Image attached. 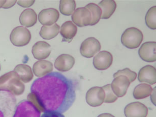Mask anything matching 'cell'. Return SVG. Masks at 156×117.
I'll use <instances>...</instances> for the list:
<instances>
[{"label":"cell","instance_id":"cell-1","mask_svg":"<svg viewBox=\"0 0 156 117\" xmlns=\"http://www.w3.org/2000/svg\"><path fill=\"white\" fill-rule=\"evenodd\" d=\"M76 86L73 80L58 72L47 74L34 80L28 100L41 112L67 111L76 99Z\"/></svg>","mask_w":156,"mask_h":117},{"label":"cell","instance_id":"cell-2","mask_svg":"<svg viewBox=\"0 0 156 117\" xmlns=\"http://www.w3.org/2000/svg\"><path fill=\"white\" fill-rule=\"evenodd\" d=\"M0 90L8 91L14 95L19 96L23 94L25 86L17 74L12 71L0 77Z\"/></svg>","mask_w":156,"mask_h":117},{"label":"cell","instance_id":"cell-3","mask_svg":"<svg viewBox=\"0 0 156 117\" xmlns=\"http://www.w3.org/2000/svg\"><path fill=\"white\" fill-rule=\"evenodd\" d=\"M16 106V99L14 95L0 90V117H13Z\"/></svg>","mask_w":156,"mask_h":117},{"label":"cell","instance_id":"cell-4","mask_svg":"<svg viewBox=\"0 0 156 117\" xmlns=\"http://www.w3.org/2000/svg\"><path fill=\"white\" fill-rule=\"evenodd\" d=\"M144 39L142 32L134 27L128 28L121 37V42L124 46L129 49L138 48Z\"/></svg>","mask_w":156,"mask_h":117},{"label":"cell","instance_id":"cell-5","mask_svg":"<svg viewBox=\"0 0 156 117\" xmlns=\"http://www.w3.org/2000/svg\"><path fill=\"white\" fill-rule=\"evenodd\" d=\"M41 112L28 100L20 102L16 107L13 117H40Z\"/></svg>","mask_w":156,"mask_h":117},{"label":"cell","instance_id":"cell-6","mask_svg":"<svg viewBox=\"0 0 156 117\" xmlns=\"http://www.w3.org/2000/svg\"><path fill=\"white\" fill-rule=\"evenodd\" d=\"M31 39V33L27 28L19 26L11 32L10 39L11 43L16 46H23L29 43Z\"/></svg>","mask_w":156,"mask_h":117},{"label":"cell","instance_id":"cell-7","mask_svg":"<svg viewBox=\"0 0 156 117\" xmlns=\"http://www.w3.org/2000/svg\"><path fill=\"white\" fill-rule=\"evenodd\" d=\"M101 48V44L97 39L89 37L81 43L80 52L83 57L90 58L99 52Z\"/></svg>","mask_w":156,"mask_h":117},{"label":"cell","instance_id":"cell-8","mask_svg":"<svg viewBox=\"0 0 156 117\" xmlns=\"http://www.w3.org/2000/svg\"><path fill=\"white\" fill-rule=\"evenodd\" d=\"M86 101L92 107L100 106L104 102L105 92L102 88L95 87L90 88L86 94Z\"/></svg>","mask_w":156,"mask_h":117},{"label":"cell","instance_id":"cell-9","mask_svg":"<svg viewBox=\"0 0 156 117\" xmlns=\"http://www.w3.org/2000/svg\"><path fill=\"white\" fill-rule=\"evenodd\" d=\"M72 21L79 27L90 26L92 15L86 7H80L75 10L72 15Z\"/></svg>","mask_w":156,"mask_h":117},{"label":"cell","instance_id":"cell-10","mask_svg":"<svg viewBox=\"0 0 156 117\" xmlns=\"http://www.w3.org/2000/svg\"><path fill=\"white\" fill-rule=\"evenodd\" d=\"M113 62L112 54L107 51H102L95 55L93 59L94 66L99 70H104L109 68Z\"/></svg>","mask_w":156,"mask_h":117},{"label":"cell","instance_id":"cell-11","mask_svg":"<svg viewBox=\"0 0 156 117\" xmlns=\"http://www.w3.org/2000/svg\"><path fill=\"white\" fill-rule=\"evenodd\" d=\"M124 113L126 117H147L148 108L143 103L135 102L126 105Z\"/></svg>","mask_w":156,"mask_h":117},{"label":"cell","instance_id":"cell-12","mask_svg":"<svg viewBox=\"0 0 156 117\" xmlns=\"http://www.w3.org/2000/svg\"><path fill=\"white\" fill-rule=\"evenodd\" d=\"M156 42H146L143 43L138 51L139 57L147 62H154L156 61Z\"/></svg>","mask_w":156,"mask_h":117},{"label":"cell","instance_id":"cell-13","mask_svg":"<svg viewBox=\"0 0 156 117\" xmlns=\"http://www.w3.org/2000/svg\"><path fill=\"white\" fill-rule=\"evenodd\" d=\"M130 81L126 76H118L111 84L113 92L118 97H122L127 93V90L130 85Z\"/></svg>","mask_w":156,"mask_h":117},{"label":"cell","instance_id":"cell-14","mask_svg":"<svg viewBox=\"0 0 156 117\" xmlns=\"http://www.w3.org/2000/svg\"><path fill=\"white\" fill-rule=\"evenodd\" d=\"M60 17L58 11L56 9L51 8L42 10L38 16V20L42 25L51 26L58 20Z\"/></svg>","mask_w":156,"mask_h":117},{"label":"cell","instance_id":"cell-15","mask_svg":"<svg viewBox=\"0 0 156 117\" xmlns=\"http://www.w3.org/2000/svg\"><path fill=\"white\" fill-rule=\"evenodd\" d=\"M51 51V45L45 41H38L32 48L33 55L37 60H43L48 58Z\"/></svg>","mask_w":156,"mask_h":117},{"label":"cell","instance_id":"cell-16","mask_svg":"<svg viewBox=\"0 0 156 117\" xmlns=\"http://www.w3.org/2000/svg\"><path fill=\"white\" fill-rule=\"evenodd\" d=\"M75 62V58L72 55L68 54H62L56 58L54 65L55 68L58 71L66 72L72 69Z\"/></svg>","mask_w":156,"mask_h":117},{"label":"cell","instance_id":"cell-17","mask_svg":"<svg viewBox=\"0 0 156 117\" xmlns=\"http://www.w3.org/2000/svg\"><path fill=\"white\" fill-rule=\"evenodd\" d=\"M138 80L140 83H147L151 85L156 83V69L151 65L143 67L139 70Z\"/></svg>","mask_w":156,"mask_h":117},{"label":"cell","instance_id":"cell-18","mask_svg":"<svg viewBox=\"0 0 156 117\" xmlns=\"http://www.w3.org/2000/svg\"><path fill=\"white\" fill-rule=\"evenodd\" d=\"M77 32V28L71 21H67L61 28L60 33L63 37L62 42L70 43Z\"/></svg>","mask_w":156,"mask_h":117},{"label":"cell","instance_id":"cell-19","mask_svg":"<svg viewBox=\"0 0 156 117\" xmlns=\"http://www.w3.org/2000/svg\"><path fill=\"white\" fill-rule=\"evenodd\" d=\"M53 71V65L49 61L40 60L34 64L33 71L37 77H43Z\"/></svg>","mask_w":156,"mask_h":117},{"label":"cell","instance_id":"cell-20","mask_svg":"<svg viewBox=\"0 0 156 117\" xmlns=\"http://www.w3.org/2000/svg\"><path fill=\"white\" fill-rule=\"evenodd\" d=\"M13 71L17 74L20 80L25 83L31 82L34 77L32 68L28 65L19 64L15 67Z\"/></svg>","mask_w":156,"mask_h":117},{"label":"cell","instance_id":"cell-21","mask_svg":"<svg viewBox=\"0 0 156 117\" xmlns=\"http://www.w3.org/2000/svg\"><path fill=\"white\" fill-rule=\"evenodd\" d=\"M37 21V14L32 9H27L23 10L20 17V24L27 28L34 26Z\"/></svg>","mask_w":156,"mask_h":117},{"label":"cell","instance_id":"cell-22","mask_svg":"<svg viewBox=\"0 0 156 117\" xmlns=\"http://www.w3.org/2000/svg\"><path fill=\"white\" fill-rule=\"evenodd\" d=\"M98 6L101 8V19H108L114 13L116 8V4L113 0H103L100 2Z\"/></svg>","mask_w":156,"mask_h":117},{"label":"cell","instance_id":"cell-23","mask_svg":"<svg viewBox=\"0 0 156 117\" xmlns=\"http://www.w3.org/2000/svg\"><path fill=\"white\" fill-rule=\"evenodd\" d=\"M60 27L57 23L51 26H43L41 28L40 35L45 40H51L56 37L60 32Z\"/></svg>","mask_w":156,"mask_h":117},{"label":"cell","instance_id":"cell-24","mask_svg":"<svg viewBox=\"0 0 156 117\" xmlns=\"http://www.w3.org/2000/svg\"><path fill=\"white\" fill-rule=\"evenodd\" d=\"M153 89L151 85L147 83H141L135 88L133 96L136 99H142L151 95Z\"/></svg>","mask_w":156,"mask_h":117},{"label":"cell","instance_id":"cell-25","mask_svg":"<svg viewBox=\"0 0 156 117\" xmlns=\"http://www.w3.org/2000/svg\"><path fill=\"white\" fill-rule=\"evenodd\" d=\"M76 3L73 0H61L60 2V10L62 14L71 16L75 10Z\"/></svg>","mask_w":156,"mask_h":117},{"label":"cell","instance_id":"cell-26","mask_svg":"<svg viewBox=\"0 0 156 117\" xmlns=\"http://www.w3.org/2000/svg\"><path fill=\"white\" fill-rule=\"evenodd\" d=\"M90 11L92 15V20L90 26L96 25L100 21L102 16V11L99 6L96 4L90 3L85 7Z\"/></svg>","mask_w":156,"mask_h":117},{"label":"cell","instance_id":"cell-27","mask_svg":"<svg viewBox=\"0 0 156 117\" xmlns=\"http://www.w3.org/2000/svg\"><path fill=\"white\" fill-rule=\"evenodd\" d=\"M156 6L150 8L145 16V23L147 26L151 29H156Z\"/></svg>","mask_w":156,"mask_h":117},{"label":"cell","instance_id":"cell-28","mask_svg":"<svg viewBox=\"0 0 156 117\" xmlns=\"http://www.w3.org/2000/svg\"><path fill=\"white\" fill-rule=\"evenodd\" d=\"M105 92L104 102L107 103H113L118 99V97L113 92L110 84L105 85L102 87Z\"/></svg>","mask_w":156,"mask_h":117},{"label":"cell","instance_id":"cell-29","mask_svg":"<svg viewBox=\"0 0 156 117\" xmlns=\"http://www.w3.org/2000/svg\"><path fill=\"white\" fill-rule=\"evenodd\" d=\"M124 76L129 79L130 83L134 82L137 77V74L134 71H132L129 68H125L124 69L119 70L113 74V77H117L118 76Z\"/></svg>","mask_w":156,"mask_h":117},{"label":"cell","instance_id":"cell-30","mask_svg":"<svg viewBox=\"0 0 156 117\" xmlns=\"http://www.w3.org/2000/svg\"><path fill=\"white\" fill-rule=\"evenodd\" d=\"M40 117H65L63 114L56 112H45Z\"/></svg>","mask_w":156,"mask_h":117},{"label":"cell","instance_id":"cell-31","mask_svg":"<svg viewBox=\"0 0 156 117\" xmlns=\"http://www.w3.org/2000/svg\"><path fill=\"white\" fill-rule=\"evenodd\" d=\"M35 3V1H17L18 5L23 7H29L32 6Z\"/></svg>","mask_w":156,"mask_h":117},{"label":"cell","instance_id":"cell-32","mask_svg":"<svg viewBox=\"0 0 156 117\" xmlns=\"http://www.w3.org/2000/svg\"><path fill=\"white\" fill-rule=\"evenodd\" d=\"M16 0H13V1H6L5 4L3 5V8L4 9H8V8H11L16 3Z\"/></svg>","mask_w":156,"mask_h":117},{"label":"cell","instance_id":"cell-33","mask_svg":"<svg viewBox=\"0 0 156 117\" xmlns=\"http://www.w3.org/2000/svg\"><path fill=\"white\" fill-rule=\"evenodd\" d=\"M97 117H115L114 115H112L109 113H104L98 115Z\"/></svg>","mask_w":156,"mask_h":117},{"label":"cell","instance_id":"cell-34","mask_svg":"<svg viewBox=\"0 0 156 117\" xmlns=\"http://www.w3.org/2000/svg\"><path fill=\"white\" fill-rule=\"evenodd\" d=\"M6 1H0V8L3 7V5L5 4Z\"/></svg>","mask_w":156,"mask_h":117},{"label":"cell","instance_id":"cell-35","mask_svg":"<svg viewBox=\"0 0 156 117\" xmlns=\"http://www.w3.org/2000/svg\"><path fill=\"white\" fill-rule=\"evenodd\" d=\"M0 70H1V65H0Z\"/></svg>","mask_w":156,"mask_h":117}]
</instances>
